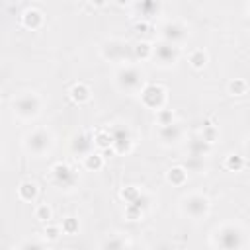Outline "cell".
<instances>
[{
    "label": "cell",
    "instance_id": "6da1fadb",
    "mask_svg": "<svg viewBox=\"0 0 250 250\" xmlns=\"http://www.w3.org/2000/svg\"><path fill=\"white\" fill-rule=\"evenodd\" d=\"M211 244L215 250H242L244 248V232L234 223H223L213 229Z\"/></svg>",
    "mask_w": 250,
    "mask_h": 250
},
{
    "label": "cell",
    "instance_id": "7a4b0ae2",
    "mask_svg": "<svg viewBox=\"0 0 250 250\" xmlns=\"http://www.w3.org/2000/svg\"><path fill=\"white\" fill-rule=\"evenodd\" d=\"M113 82L117 86L119 92L123 94H141V90L145 88V74L139 66L135 64H121L115 74H113Z\"/></svg>",
    "mask_w": 250,
    "mask_h": 250
},
{
    "label": "cell",
    "instance_id": "3957f363",
    "mask_svg": "<svg viewBox=\"0 0 250 250\" xmlns=\"http://www.w3.org/2000/svg\"><path fill=\"white\" fill-rule=\"evenodd\" d=\"M12 111L18 119L29 121L41 111V98L35 92H21L12 100Z\"/></svg>",
    "mask_w": 250,
    "mask_h": 250
},
{
    "label": "cell",
    "instance_id": "277c9868",
    "mask_svg": "<svg viewBox=\"0 0 250 250\" xmlns=\"http://www.w3.org/2000/svg\"><path fill=\"white\" fill-rule=\"evenodd\" d=\"M53 146V133L45 127H35L23 137V150L31 156H43Z\"/></svg>",
    "mask_w": 250,
    "mask_h": 250
},
{
    "label": "cell",
    "instance_id": "5b68a950",
    "mask_svg": "<svg viewBox=\"0 0 250 250\" xmlns=\"http://www.w3.org/2000/svg\"><path fill=\"white\" fill-rule=\"evenodd\" d=\"M180 211L184 217L193 219V221H201L209 215L211 211V201L207 195L203 193H188L180 199Z\"/></svg>",
    "mask_w": 250,
    "mask_h": 250
},
{
    "label": "cell",
    "instance_id": "8992f818",
    "mask_svg": "<svg viewBox=\"0 0 250 250\" xmlns=\"http://www.w3.org/2000/svg\"><path fill=\"white\" fill-rule=\"evenodd\" d=\"M100 53L107 62L129 64V61H133V45H129L123 39H107V41H104L102 47H100Z\"/></svg>",
    "mask_w": 250,
    "mask_h": 250
},
{
    "label": "cell",
    "instance_id": "52a82bcc",
    "mask_svg": "<svg viewBox=\"0 0 250 250\" xmlns=\"http://www.w3.org/2000/svg\"><path fill=\"white\" fill-rule=\"evenodd\" d=\"M152 59H154V62H156L158 66L170 68V66H174V64L178 62V59H180V47L160 39L158 43H154Z\"/></svg>",
    "mask_w": 250,
    "mask_h": 250
},
{
    "label": "cell",
    "instance_id": "ba28073f",
    "mask_svg": "<svg viewBox=\"0 0 250 250\" xmlns=\"http://www.w3.org/2000/svg\"><path fill=\"white\" fill-rule=\"evenodd\" d=\"M107 131L111 135V152H117V154L131 152V148H133V135H131L127 125L117 123V125H111Z\"/></svg>",
    "mask_w": 250,
    "mask_h": 250
},
{
    "label": "cell",
    "instance_id": "9c48e42d",
    "mask_svg": "<svg viewBox=\"0 0 250 250\" xmlns=\"http://www.w3.org/2000/svg\"><path fill=\"white\" fill-rule=\"evenodd\" d=\"M141 102L146 109H152V111H160L164 109V104H166V90L160 86V84H145V88L141 90Z\"/></svg>",
    "mask_w": 250,
    "mask_h": 250
},
{
    "label": "cell",
    "instance_id": "30bf717a",
    "mask_svg": "<svg viewBox=\"0 0 250 250\" xmlns=\"http://www.w3.org/2000/svg\"><path fill=\"white\" fill-rule=\"evenodd\" d=\"M160 37H162V41H168L172 45H180L188 37V27L180 21H172V20L164 21L160 25Z\"/></svg>",
    "mask_w": 250,
    "mask_h": 250
},
{
    "label": "cell",
    "instance_id": "8fae6325",
    "mask_svg": "<svg viewBox=\"0 0 250 250\" xmlns=\"http://www.w3.org/2000/svg\"><path fill=\"white\" fill-rule=\"evenodd\" d=\"M51 178H53V182H55L57 186H61V188H72V186L76 184V174H74V170H72L68 164H64V162H55V164L51 166Z\"/></svg>",
    "mask_w": 250,
    "mask_h": 250
},
{
    "label": "cell",
    "instance_id": "7c38bea8",
    "mask_svg": "<svg viewBox=\"0 0 250 250\" xmlns=\"http://www.w3.org/2000/svg\"><path fill=\"white\" fill-rule=\"evenodd\" d=\"M70 152L74 156H88L90 152H94V135L90 133H78L72 137L70 141Z\"/></svg>",
    "mask_w": 250,
    "mask_h": 250
},
{
    "label": "cell",
    "instance_id": "4fadbf2b",
    "mask_svg": "<svg viewBox=\"0 0 250 250\" xmlns=\"http://www.w3.org/2000/svg\"><path fill=\"white\" fill-rule=\"evenodd\" d=\"M156 137H158V141H160L164 146H172V145H178V143L182 141V137H184V129H182L178 123L164 125V127H158Z\"/></svg>",
    "mask_w": 250,
    "mask_h": 250
},
{
    "label": "cell",
    "instance_id": "5bb4252c",
    "mask_svg": "<svg viewBox=\"0 0 250 250\" xmlns=\"http://www.w3.org/2000/svg\"><path fill=\"white\" fill-rule=\"evenodd\" d=\"M37 193H39V188H37V184L31 182V180H25V182H21V184L18 186V197H20L21 201L33 203V201L37 199Z\"/></svg>",
    "mask_w": 250,
    "mask_h": 250
},
{
    "label": "cell",
    "instance_id": "9a60e30c",
    "mask_svg": "<svg viewBox=\"0 0 250 250\" xmlns=\"http://www.w3.org/2000/svg\"><path fill=\"white\" fill-rule=\"evenodd\" d=\"M211 150V145L205 143L201 137H191L189 143H188V154L191 156H207V152Z\"/></svg>",
    "mask_w": 250,
    "mask_h": 250
},
{
    "label": "cell",
    "instance_id": "2e32d148",
    "mask_svg": "<svg viewBox=\"0 0 250 250\" xmlns=\"http://www.w3.org/2000/svg\"><path fill=\"white\" fill-rule=\"evenodd\" d=\"M152 51H154V45L148 43V41H145V39H141V41H137L133 45V59H137V61H148V59H152Z\"/></svg>",
    "mask_w": 250,
    "mask_h": 250
},
{
    "label": "cell",
    "instance_id": "e0dca14e",
    "mask_svg": "<svg viewBox=\"0 0 250 250\" xmlns=\"http://www.w3.org/2000/svg\"><path fill=\"white\" fill-rule=\"evenodd\" d=\"M68 94H70L72 102H76V104H86V102L92 98V90H90L84 82H76V84L68 90Z\"/></svg>",
    "mask_w": 250,
    "mask_h": 250
},
{
    "label": "cell",
    "instance_id": "ac0fdd59",
    "mask_svg": "<svg viewBox=\"0 0 250 250\" xmlns=\"http://www.w3.org/2000/svg\"><path fill=\"white\" fill-rule=\"evenodd\" d=\"M21 23L29 29H37L41 23H43V14L37 10V8H27L21 16Z\"/></svg>",
    "mask_w": 250,
    "mask_h": 250
},
{
    "label": "cell",
    "instance_id": "d6986e66",
    "mask_svg": "<svg viewBox=\"0 0 250 250\" xmlns=\"http://www.w3.org/2000/svg\"><path fill=\"white\" fill-rule=\"evenodd\" d=\"M166 182L172 186H184L188 182V170L184 166H172L166 172Z\"/></svg>",
    "mask_w": 250,
    "mask_h": 250
},
{
    "label": "cell",
    "instance_id": "ffe728a7",
    "mask_svg": "<svg viewBox=\"0 0 250 250\" xmlns=\"http://www.w3.org/2000/svg\"><path fill=\"white\" fill-rule=\"evenodd\" d=\"M133 8L137 10V14L141 18H148V16H154L160 10V4L158 2H152V0H143V2H135Z\"/></svg>",
    "mask_w": 250,
    "mask_h": 250
},
{
    "label": "cell",
    "instance_id": "44dd1931",
    "mask_svg": "<svg viewBox=\"0 0 250 250\" xmlns=\"http://www.w3.org/2000/svg\"><path fill=\"white\" fill-rule=\"evenodd\" d=\"M104 154L102 152H90L88 156H84L82 158V164H84V168L88 170V172H98V170H102L104 168Z\"/></svg>",
    "mask_w": 250,
    "mask_h": 250
},
{
    "label": "cell",
    "instance_id": "7402d4cb",
    "mask_svg": "<svg viewBox=\"0 0 250 250\" xmlns=\"http://www.w3.org/2000/svg\"><path fill=\"white\" fill-rule=\"evenodd\" d=\"M94 146L100 150H111V135L107 129H100L94 133Z\"/></svg>",
    "mask_w": 250,
    "mask_h": 250
},
{
    "label": "cell",
    "instance_id": "603a6c76",
    "mask_svg": "<svg viewBox=\"0 0 250 250\" xmlns=\"http://www.w3.org/2000/svg\"><path fill=\"white\" fill-rule=\"evenodd\" d=\"M188 61H189V64H191L195 70H201V68L207 64L209 57H207V53H205L203 49H193V51L188 55Z\"/></svg>",
    "mask_w": 250,
    "mask_h": 250
},
{
    "label": "cell",
    "instance_id": "cb8c5ba5",
    "mask_svg": "<svg viewBox=\"0 0 250 250\" xmlns=\"http://www.w3.org/2000/svg\"><path fill=\"white\" fill-rule=\"evenodd\" d=\"M129 244L123 240V236L119 234H109L104 242H102V250H125Z\"/></svg>",
    "mask_w": 250,
    "mask_h": 250
},
{
    "label": "cell",
    "instance_id": "d4e9b609",
    "mask_svg": "<svg viewBox=\"0 0 250 250\" xmlns=\"http://www.w3.org/2000/svg\"><path fill=\"white\" fill-rule=\"evenodd\" d=\"M227 90L230 96H244V94H248V82L244 78H232L229 82Z\"/></svg>",
    "mask_w": 250,
    "mask_h": 250
},
{
    "label": "cell",
    "instance_id": "484cf974",
    "mask_svg": "<svg viewBox=\"0 0 250 250\" xmlns=\"http://www.w3.org/2000/svg\"><path fill=\"white\" fill-rule=\"evenodd\" d=\"M199 137H201L205 143L213 145V143H217V139H219V129H217L215 125H211V123H205V125L201 127V131H199Z\"/></svg>",
    "mask_w": 250,
    "mask_h": 250
},
{
    "label": "cell",
    "instance_id": "4316f807",
    "mask_svg": "<svg viewBox=\"0 0 250 250\" xmlns=\"http://www.w3.org/2000/svg\"><path fill=\"white\" fill-rule=\"evenodd\" d=\"M184 168L188 170V172H195V174H199V172H203L205 170V162H203V156H188L186 158V164H184Z\"/></svg>",
    "mask_w": 250,
    "mask_h": 250
},
{
    "label": "cell",
    "instance_id": "83f0119b",
    "mask_svg": "<svg viewBox=\"0 0 250 250\" xmlns=\"http://www.w3.org/2000/svg\"><path fill=\"white\" fill-rule=\"evenodd\" d=\"M154 121H156L158 127H164V125H172V123H176V117H174V111H172V109H166V107H164V109L156 111Z\"/></svg>",
    "mask_w": 250,
    "mask_h": 250
},
{
    "label": "cell",
    "instance_id": "f1b7e54d",
    "mask_svg": "<svg viewBox=\"0 0 250 250\" xmlns=\"http://www.w3.org/2000/svg\"><path fill=\"white\" fill-rule=\"evenodd\" d=\"M225 168H227L229 172H240V170L244 168V158L238 156V154H229V156L225 158Z\"/></svg>",
    "mask_w": 250,
    "mask_h": 250
},
{
    "label": "cell",
    "instance_id": "f546056e",
    "mask_svg": "<svg viewBox=\"0 0 250 250\" xmlns=\"http://www.w3.org/2000/svg\"><path fill=\"white\" fill-rule=\"evenodd\" d=\"M33 215H35L37 221H41V223H49L51 217H53V211H51V207H49L47 203H37L35 209H33Z\"/></svg>",
    "mask_w": 250,
    "mask_h": 250
},
{
    "label": "cell",
    "instance_id": "4dcf8cb0",
    "mask_svg": "<svg viewBox=\"0 0 250 250\" xmlns=\"http://www.w3.org/2000/svg\"><path fill=\"white\" fill-rule=\"evenodd\" d=\"M119 195L125 199V203H137V199L143 195V191H141L139 188H135V186H127V188L121 189Z\"/></svg>",
    "mask_w": 250,
    "mask_h": 250
},
{
    "label": "cell",
    "instance_id": "1f68e13d",
    "mask_svg": "<svg viewBox=\"0 0 250 250\" xmlns=\"http://www.w3.org/2000/svg\"><path fill=\"white\" fill-rule=\"evenodd\" d=\"M143 211H145V209H141L139 205L127 203V205H125V211H123V215H125V219H127V221H141V219H143Z\"/></svg>",
    "mask_w": 250,
    "mask_h": 250
},
{
    "label": "cell",
    "instance_id": "d6a6232c",
    "mask_svg": "<svg viewBox=\"0 0 250 250\" xmlns=\"http://www.w3.org/2000/svg\"><path fill=\"white\" fill-rule=\"evenodd\" d=\"M61 229L64 234H76L78 232V221L74 217H66V219H62Z\"/></svg>",
    "mask_w": 250,
    "mask_h": 250
},
{
    "label": "cell",
    "instance_id": "836d02e7",
    "mask_svg": "<svg viewBox=\"0 0 250 250\" xmlns=\"http://www.w3.org/2000/svg\"><path fill=\"white\" fill-rule=\"evenodd\" d=\"M61 234H62L61 225H51V223H47V227H45V238H47L49 242H55Z\"/></svg>",
    "mask_w": 250,
    "mask_h": 250
},
{
    "label": "cell",
    "instance_id": "e575fe53",
    "mask_svg": "<svg viewBox=\"0 0 250 250\" xmlns=\"http://www.w3.org/2000/svg\"><path fill=\"white\" fill-rule=\"evenodd\" d=\"M18 250H45V244H43L41 240L27 238V240H23V242L18 246Z\"/></svg>",
    "mask_w": 250,
    "mask_h": 250
},
{
    "label": "cell",
    "instance_id": "d590c367",
    "mask_svg": "<svg viewBox=\"0 0 250 250\" xmlns=\"http://www.w3.org/2000/svg\"><path fill=\"white\" fill-rule=\"evenodd\" d=\"M148 29H150V23H148V21H145V20H143V21H139V23L135 25V31H137V33H146Z\"/></svg>",
    "mask_w": 250,
    "mask_h": 250
},
{
    "label": "cell",
    "instance_id": "8d00e7d4",
    "mask_svg": "<svg viewBox=\"0 0 250 250\" xmlns=\"http://www.w3.org/2000/svg\"><path fill=\"white\" fill-rule=\"evenodd\" d=\"M125 250H146V248H143L141 244H129Z\"/></svg>",
    "mask_w": 250,
    "mask_h": 250
},
{
    "label": "cell",
    "instance_id": "74e56055",
    "mask_svg": "<svg viewBox=\"0 0 250 250\" xmlns=\"http://www.w3.org/2000/svg\"><path fill=\"white\" fill-rule=\"evenodd\" d=\"M244 146H246V152H248V154H250V137H248V139H246V143H244Z\"/></svg>",
    "mask_w": 250,
    "mask_h": 250
},
{
    "label": "cell",
    "instance_id": "f35d334b",
    "mask_svg": "<svg viewBox=\"0 0 250 250\" xmlns=\"http://www.w3.org/2000/svg\"><path fill=\"white\" fill-rule=\"evenodd\" d=\"M246 14L250 16V4H246Z\"/></svg>",
    "mask_w": 250,
    "mask_h": 250
}]
</instances>
